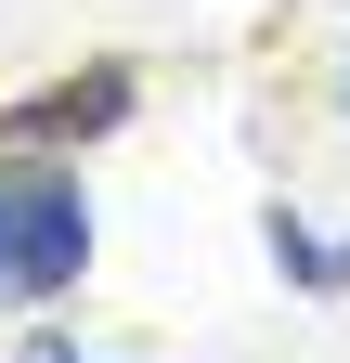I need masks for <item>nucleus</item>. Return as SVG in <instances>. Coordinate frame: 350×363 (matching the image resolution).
Returning a JSON list of instances; mask_svg holds the SVG:
<instances>
[{
	"instance_id": "4",
	"label": "nucleus",
	"mask_w": 350,
	"mask_h": 363,
	"mask_svg": "<svg viewBox=\"0 0 350 363\" xmlns=\"http://www.w3.org/2000/svg\"><path fill=\"white\" fill-rule=\"evenodd\" d=\"M13 363H91V337L52 325V311H26V325H13Z\"/></svg>"
},
{
	"instance_id": "3",
	"label": "nucleus",
	"mask_w": 350,
	"mask_h": 363,
	"mask_svg": "<svg viewBox=\"0 0 350 363\" xmlns=\"http://www.w3.org/2000/svg\"><path fill=\"white\" fill-rule=\"evenodd\" d=\"M259 259L286 272V298H350V234H324L298 195H273V208H259Z\"/></svg>"
},
{
	"instance_id": "1",
	"label": "nucleus",
	"mask_w": 350,
	"mask_h": 363,
	"mask_svg": "<svg viewBox=\"0 0 350 363\" xmlns=\"http://www.w3.org/2000/svg\"><path fill=\"white\" fill-rule=\"evenodd\" d=\"M104 259V208L91 182H78V156H13L0 143V311H65L78 286H91Z\"/></svg>"
},
{
	"instance_id": "2",
	"label": "nucleus",
	"mask_w": 350,
	"mask_h": 363,
	"mask_svg": "<svg viewBox=\"0 0 350 363\" xmlns=\"http://www.w3.org/2000/svg\"><path fill=\"white\" fill-rule=\"evenodd\" d=\"M130 117H143V65H130V52H91V65L13 91V104H0V143H13V156H91V143H117Z\"/></svg>"
},
{
	"instance_id": "5",
	"label": "nucleus",
	"mask_w": 350,
	"mask_h": 363,
	"mask_svg": "<svg viewBox=\"0 0 350 363\" xmlns=\"http://www.w3.org/2000/svg\"><path fill=\"white\" fill-rule=\"evenodd\" d=\"M337 117H350V65H337Z\"/></svg>"
}]
</instances>
